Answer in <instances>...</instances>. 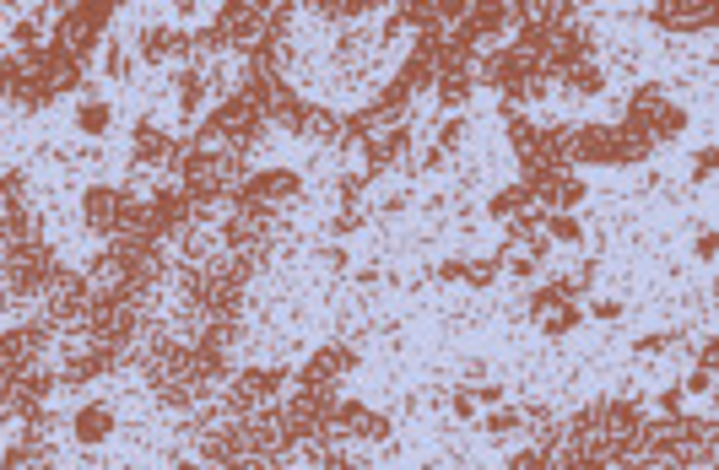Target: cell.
Instances as JSON below:
<instances>
[{"label":"cell","mask_w":719,"mask_h":470,"mask_svg":"<svg viewBox=\"0 0 719 470\" xmlns=\"http://www.w3.org/2000/svg\"><path fill=\"white\" fill-rule=\"evenodd\" d=\"M509 22H514V11H509V6H471V11H465V22H460V28L471 33L476 44H482V38H498L503 28H509Z\"/></svg>","instance_id":"cell-15"},{"label":"cell","mask_w":719,"mask_h":470,"mask_svg":"<svg viewBox=\"0 0 719 470\" xmlns=\"http://www.w3.org/2000/svg\"><path fill=\"white\" fill-rule=\"evenodd\" d=\"M71 433H76V443H109V433H114V411L103 406V400H92V406H82L71 416Z\"/></svg>","instance_id":"cell-12"},{"label":"cell","mask_w":719,"mask_h":470,"mask_svg":"<svg viewBox=\"0 0 719 470\" xmlns=\"http://www.w3.org/2000/svg\"><path fill=\"white\" fill-rule=\"evenodd\" d=\"M649 157H655V146L638 136V130L611 125V168H638V163H649Z\"/></svg>","instance_id":"cell-14"},{"label":"cell","mask_w":719,"mask_h":470,"mask_svg":"<svg viewBox=\"0 0 719 470\" xmlns=\"http://www.w3.org/2000/svg\"><path fill=\"white\" fill-rule=\"evenodd\" d=\"M109 76L114 82H130V49L125 44H109Z\"/></svg>","instance_id":"cell-31"},{"label":"cell","mask_w":719,"mask_h":470,"mask_svg":"<svg viewBox=\"0 0 719 470\" xmlns=\"http://www.w3.org/2000/svg\"><path fill=\"white\" fill-rule=\"evenodd\" d=\"M714 362H719V346H714V341H703V346H698V368H709V373H714Z\"/></svg>","instance_id":"cell-41"},{"label":"cell","mask_w":719,"mask_h":470,"mask_svg":"<svg viewBox=\"0 0 719 470\" xmlns=\"http://www.w3.org/2000/svg\"><path fill=\"white\" fill-rule=\"evenodd\" d=\"M579 303H568V308H552L547 319H541V335H547V341H563V335H574L579 330Z\"/></svg>","instance_id":"cell-25"},{"label":"cell","mask_w":719,"mask_h":470,"mask_svg":"<svg viewBox=\"0 0 719 470\" xmlns=\"http://www.w3.org/2000/svg\"><path fill=\"white\" fill-rule=\"evenodd\" d=\"M536 136H541V125H530V119H509V146L519 157L536 152Z\"/></svg>","instance_id":"cell-27"},{"label":"cell","mask_w":719,"mask_h":470,"mask_svg":"<svg viewBox=\"0 0 719 470\" xmlns=\"http://www.w3.org/2000/svg\"><path fill=\"white\" fill-rule=\"evenodd\" d=\"M114 22V6H65L60 22H55V44L71 49L76 60H87L92 49L103 44V33H109Z\"/></svg>","instance_id":"cell-3"},{"label":"cell","mask_w":719,"mask_h":470,"mask_svg":"<svg viewBox=\"0 0 719 470\" xmlns=\"http://www.w3.org/2000/svg\"><path fill=\"white\" fill-rule=\"evenodd\" d=\"M541 227H547V244H584V222L574 217V211H547V217H541Z\"/></svg>","instance_id":"cell-21"},{"label":"cell","mask_w":719,"mask_h":470,"mask_svg":"<svg viewBox=\"0 0 719 470\" xmlns=\"http://www.w3.org/2000/svg\"><path fill=\"white\" fill-rule=\"evenodd\" d=\"M201 98H206V71H190V65H184V71L173 76V103H179V114H195Z\"/></svg>","instance_id":"cell-20"},{"label":"cell","mask_w":719,"mask_h":470,"mask_svg":"<svg viewBox=\"0 0 719 470\" xmlns=\"http://www.w3.org/2000/svg\"><path fill=\"white\" fill-rule=\"evenodd\" d=\"M184 44H190V33H173V28H146V33L136 38L141 60H152V65H163V60H184Z\"/></svg>","instance_id":"cell-13"},{"label":"cell","mask_w":719,"mask_h":470,"mask_svg":"<svg viewBox=\"0 0 719 470\" xmlns=\"http://www.w3.org/2000/svg\"><path fill=\"white\" fill-rule=\"evenodd\" d=\"M173 470H206L201 460H179V465H173Z\"/></svg>","instance_id":"cell-43"},{"label":"cell","mask_w":719,"mask_h":470,"mask_svg":"<svg viewBox=\"0 0 719 470\" xmlns=\"http://www.w3.org/2000/svg\"><path fill=\"white\" fill-rule=\"evenodd\" d=\"M498 276H503V260H498V254H476V260H465V287L482 292V287H492Z\"/></svg>","instance_id":"cell-24"},{"label":"cell","mask_w":719,"mask_h":470,"mask_svg":"<svg viewBox=\"0 0 719 470\" xmlns=\"http://www.w3.org/2000/svg\"><path fill=\"white\" fill-rule=\"evenodd\" d=\"M455 146H465V119H444V125H438V152H455Z\"/></svg>","instance_id":"cell-28"},{"label":"cell","mask_w":719,"mask_h":470,"mask_svg":"<svg viewBox=\"0 0 719 470\" xmlns=\"http://www.w3.org/2000/svg\"><path fill=\"white\" fill-rule=\"evenodd\" d=\"M584 179L579 173H547V179L530 190V200H536L541 211H574V206H584Z\"/></svg>","instance_id":"cell-9"},{"label":"cell","mask_w":719,"mask_h":470,"mask_svg":"<svg viewBox=\"0 0 719 470\" xmlns=\"http://www.w3.org/2000/svg\"><path fill=\"white\" fill-rule=\"evenodd\" d=\"M357 227H363V211H357V206H346L341 217L330 222V233H336V238H346V233H357Z\"/></svg>","instance_id":"cell-34"},{"label":"cell","mask_w":719,"mask_h":470,"mask_svg":"<svg viewBox=\"0 0 719 470\" xmlns=\"http://www.w3.org/2000/svg\"><path fill=\"white\" fill-rule=\"evenodd\" d=\"M514 427H519V411H492L487 422H482V433H487V438H509Z\"/></svg>","instance_id":"cell-29"},{"label":"cell","mask_w":719,"mask_h":470,"mask_svg":"<svg viewBox=\"0 0 719 470\" xmlns=\"http://www.w3.org/2000/svg\"><path fill=\"white\" fill-rule=\"evenodd\" d=\"M471 395H476V406H498V400H503V384H471Z\"/></svg>","instance_id":"cell-38"},{"label":"cell","mask_w":719,"mask_h":470,"mask_svg":"<svg viewBox=\"0 0 719 470\" xmlns=\"http://www.w3.org/2000/svg\"><path fill=\"white\" fill-rule=\"evenodd\" d=\"M363 157H368L363 179H379V173L401 168V163H406V157H411V130H406V125L384 130V136H374V141H368V146H363Z\"/></svg>","instance_id":"cell-8"},{"label":"cell","mask_w":719,"mask_h":470,"mask_svg":"<svg viewBox=\"0 0 719 470\" xmlns=\"http://www.w3.org/2000/svg\"><path fill=\"white\" fill-rule=\"evenodd\" d=\"M590 314L611 325V319H622V303H617V298H595V303H590Z\"/></svg>","instance_id":"cell-37"},{"label":"cell","mask_w":719,"mask_h":470,"mask_svg":"<svg viewBox=\"0 0 719 470\" xmlns=\"http://www.w3.org/2000/svg\"><path fill=\"white\" fill-rule=\"evenodd\" d=\"M709 389H714V373L709 368H692V379L682 384V395H709Z\"/></svg>","instance_id":"cell-36"},{"label":"cell","mask_w":719,"mask_h":470,"mask_svg":"<svg viewBox=\"0 0 719 470\" xmlns=\"http://www.w3.org/2000/svg\"><path fill=\"white\" fill-rule=\"evenodd\" d=\"M357 368V346L346 341H325L319 352H309V362L298 368V389H309V395H336L341 379Z\"/></svg>","instance_id":"cell-4"},{"label":"cell","mask_w":719,"mask_h":470,"mask_svg":"<svg viewBox=\"0 0 719 470\" xmlns=\"http://www.w3.org/2000/svg\"><path fill=\"white\" fill-rule=\"evenodd\" d=\"M0 200H6V206H28V173L22 168L0 173Z\"/></svg>","instance_id":"cell-26"},{"label":"cell","mask_w":719,"mask_h":470,"mask_svg":"<svg viewBox=\"0 0 719 470\" xmlns=\"http://www.w3.org/2000/svg\"><path fill=\"white\" fill-rule=\"evenodd\" d=\"M568 163H579V168H606V163H611V125H574Z\"/></svg>","instance_id":"cell-10"},{"label":"cell","mask_w":719,"mask_h":470,"mask_svg":"<svg viewBox=\"0 0 719 470\" xmlns=\"http://www.w3.org/2000/svg\"><path fill=\"white\" fill-rule=\"evenodd\" d=\"M649 22H655V28H671V33H709L714 28V11L709 6H655L649 11Z\"/></svg>","instance_id":"cell-11"},{"label":"cell","mask_w":719,"mask_h":470,"mask_svg":"<svg viewBox=\"0 0 719 470\" xmlns=\"http://www.w3.org/2000/svg\"><path fill=\"white\" fill-rule=\"evenodd\" d=\"M628 130H638L649 146L655 141H671V136H682V125H687V109L682 103H671L660 92V82H644V87H633V98H628V119H622Z\"/></svg>","instance_id":"cell-1"},{"label":"cell","mask_w":719,"mask_h":470,"mask_svg":"<svg viewBox=\"0 0 719 470\" xmlns=\"http://www.w3.org/2000/svg\"><path fill=\"white\" fill-rule=\"evenodd\" d=\"M433 92H438V103H444V109H460V103H471L476 76H471V71H444V76L433 82Z\"/></svg>","instance_id":"cell-19"},{"label":"cell","mask_w":719,"mask_h":470,"mask_svg":"<svg viewBox=\"0 0 719 470\" xmlns=\"http://www.w3.org/2000/svg\"><path fill=\"white\" fill-rule=\"evenodd\" d=\"M660 411H665V416H682V389H665V395H660Z\"/></svg>","instance_id":"cell-40"},{"label":"cell","mask_w":719,"mask_h":470,"mask_svg":"<svg viewBox=\"0 0 719 470\" xmlns=\"http://www.w3.org/2000/svg\"><path fill=\"white\" fill-rule=\"evenodd\" d=\"M319 254H325L330 271H346V254H341V249H319Z\"/></svg>","instance_id":"cell-42"},{"label":"cell","mask_w":719,"mask_h":470,"mask_svg":"<svg viewBox=\"0 0 719 470\" xmlns=\"http://www.w3.org/2000/svg\"><path fill=\"white\" fill-rule=\"evenodd\" d=\"M38 298H44V319L55 330L65 325H82L87 319V303H92V287L82 271H65V265H55V271L44 276V287H38Z\"/></svg>","instance_id":"cell-2"},{"label":"cell","mask_w":719,"mask_h":470,"mask_svg":"<svg viewBox=\"0 0 719 470\" xmlns=\"http://www.w3.org/2000/svg\"><path fill=\"white\" fill-rule=\"evenodd\" d=\"M109 125H114V109L103 98H82V109H76V130L82 136H109Z\"/></svg>","instance_id":"cell-22"},{"label":"cell","mask_w":719,"mask_h":470,"mask_svg":"<svg viewBox=\"0 0 719 470\" xmlns=\"http://www.w3.org/2000/svg\"><path fill=\"white\" fill-rule=\"evenodd\" d=\"M449 411H455V416H460V422H471V416H476V411H482V406H476V395H471V384H460V389H455V395H449Z\"/></svg>","instance_id":"cell-30"},{"label":"cell","mask_w":719,"mask_h":470,"mask_svg":"<svg viewBox=\"0 0 719 470\" xmlns=\"http://www.w3.org/2000/svg\"><path fill=\"white\" fill-rule=\"evenodd\" d=\"M665 346H671V335H665V330H655V335H638V341H633V352H638V357H649V352L660 357Z\"/></svg>","instance_id":"cell-33"},{"label":"cell","mask_w":719,"mask_h":470,"mask_svg":"<svg viewBox=\"0 0 719 470\" xmlns=\"http://www.w3.org/2000/svg\"><path fill=\"white\" fill-rule=\"evenodd\" d=\"M536 470H557V465H552V460H541V465H536Z\"/></svg>","instance_id":"cell-44"},{"label":"cell","mask_w":719,"mask_h":470,"mask_svg":"<svg viewBox=\"0 0 719 470\" xmlns=\"http://www.w3.org/2000/svg\"><path fill=\"white\" fill-rule=\"evenodd\" d=\"M536 200H530L525 184H509V190H498V195H487V217L492 222H514L519 211H530Z\"/></svg>","instance_id":"cell-18"},{"label":"cell","mask_w":719,"mask_h":470,"mask_svg":"<svg viewBox=\"0 0 719 470\" xmlns=\"http://www.w3.org/2000/svg\"><path fill=\"white\" fill-rule=\"evenodd\" d=\"M184 146H190V141H179V136H168L163 125L141 119L136 136H130V163H136V168H173L184 157Z\"/></svg>","instance_id":"cell-6"},{"label":"cell","mask_w":719,"mask_h":470,"mask_svg":"<svg viewBox=\"0 0 719 470\" xmlns=\"http://www.w3.org/2000/svg\"><path fill=\"white\" fill-rule=\"evenodd\" d=\"M563 82H568V92H579V98H595V92L606 87V71L595 60H584V65H574V71H563Z\"/></svg>","instance_id":"cell-23"},{"label":"cell","mask_w":719,"mask_h":470,"mask_svg":"<svg viewBox=\"0 0 719 470\" xmlns=\"http://www.w3.org/2000/svg\"><path fill=\"white\" fill-rule=\"evenodd\" d=\"M579 298V287H574V281H547V287H536V292H530V303H525V314L530 319H547L552 314V308H568V303H574Z\"/></svg>","instance_id":"cell-16"},{"label":"cell","mask_w":719,"mask_h":470,"mask_svg":"<svg viewBox=\"0 0 719 470\" xmlns=\"http://www.w3.org/2000/svg\"><path fill=\"white\" fill-rule=\"evenodd\" d=\"M125 195L130 190H119V184H92V190L82 195V222L92 227V233L114 238L119 233V211H125Z\"/></svg>","instance_id":"cell-7"},{"label":"cell","mask_w":719,"mask_h":470,"mask_svg":"<svg viewBox=\"0 0 719 470\" xmlns=\"http://www.w3.org/2000/svg\"><path fill=\"white\" fill-rule=\"evenodd\" d=\"M433 276L444 281V287H455V281H465V260H438V265H433Z\"/></svg>","instance_id":"cell-35"},{"label":"cell","mask_w":719,"mask_h":470,"mask_svg":"<svg viewBox=\"0 0 719 470\" xmlns=\"http://www.w3.org/2000/svg\"><path fill=\"white\" fill-rule=\"evenodd\" d=\"M692 254H698L703 265L714 260V227H703V233H698V244H692Z\"/></svg>","instance_id":"cell-39"},{"label":"cell","mask_w":719,"mask_h":470,"mask_svg":"<svg viewBox=\"0 0 719 470\" xmlns=\"http://www.w3.org/2000/svg\"><path fill=\"white\" fill-rule=\"evenodd\" d=\"M292 136H309V141H336L341 136V119L330 109H319V103H303L298 125H292Z\"/></svg>","instance_id":"cell-17"},{"label":"cell","mask_w":719,"mask_h":470,"mask_svg":"<svg viewBox=\"0 0 719 470\" xmlns=\"http://www.w3.org/2000/svg\"><path fill=\"white\" fill-rule=\"evenodd\" d=\"M282 384H287V373H282V368H244V373H238V379L228 384V411L249 416V411L271 406Z\"/></svg>","instance_id":"cell-5"},{"label":"cell","mask_w":719,"mask_h":470,"mask_svg":"<svg viewBox=\"0 0 719 470\" xmlns=\"http://www.w3.org/2000/svg\"><path fill=\"white\" fill-rule=\"evenodd\" d=\"M714 179V146H703L698 157H692V184H709Z\"/></svg>","instance_id":"cell-32"}]
</instances>
